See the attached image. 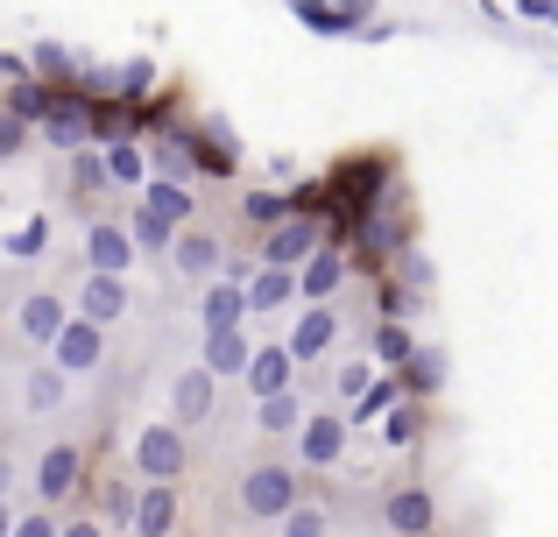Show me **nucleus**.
I'll return each instance as SVG.
<instances>
[{
	"instance_id": "f257e3e1",
	"label": "nucleus",
	"mask_w": 558,
	"mask_h": 537,
	"mask_svg": "<svg viewBox=\"0 0 558 537\" xmlns=\"http://www.w3.org/2000/svg\"><path fill=\"white\" fill-rule=\"evenodd\" d=\"M312 255H318V220H312V212H290V220H283V227L269 234V248H262V263L298 276V263H312Z\"/></svg>"
},
{
	"instance_id": "f03ea898",
	"label": "nucleus",
	"mask_w": 558,
	"mask_h": 537,
	"mask_svg": "<svg viewBox=\"0 0 558 537\" xmlns=\"http://www.w3.org/2000/svg\"><path fill=\"white\" fill-rule=\"evenodd\" d=\"M135 467L149 474V481H178L184 474V431L178 425H149L135 439Z\"/></svg>"
},
{
	"instance_id": "7ed1b4c3",
	"label": "nucleus",
	"mask_w": 558,
	"mask_h": 537,
	"mask_svg": "<svg viewBox=\"0 0 558 537\" xmlns=\"http://www.w3.org/2000/svg\"><path fill=\"white\" fill-rule=\"evenodd\" d=\"M241 502L255 516H290V510H298V481H290V467H255L241 481Z\"/></svg>"
},
{
	"instance_id": "20e7f679",
	"label": "nucleus",
	"mask_w": 558,
	"mask_h": 537,
	"mask_svg": "<svg viewBox=\"0 0 558 537\" xmlns=\"http://www.w3.org/2000/svg\"><path fill=\"white\" fill-rule=\"evenodd\" d=\"M57 375H85L99 368V354H107V340H99V326H85V318H64V332H57Z\"/></svg>"
},
{
	"instance_id": "39448f33",
	"label": "nucleus",
	"mask_w": 558,
	"mask_h": 537,
	"mask_svg": "<svg viewBox=\"0 0 558 537\" xmlns=\"http://www.w3.org/2000/svg\"><path fill=\"white\" fill-rule=\"evenodd\" d=\"M43 127H50V142H57V149H71V156H78V149H85V135H93L85 93H57V99H50V113H43Z\"/></svg>"
},
{
	"instance_id": "423d86ee",
	"label": "nucleus",
	"mask_w": 558,
	"mask_h": 537,
	"mask_svg": "<svg viewBox=\"0 0 558 537\" xmlns=\"http://www.w3.org/2000/svg\"><path fill=\"white\" fill-rule=\"evenodd\" d=\"M290 8H298V22L318 28V36H354L368 0H290Z\"/></svg>"
},
{
	"instance_id": "0eeeda50",
	"label": "nucleus",
	"mask_w": 558,
	"mask_h": 537,
	"mask_svg": "<svg viewBox=\"0 0 558 537\" xmlns=\"http://www.w3.org/2000/svg\"><path fill=\"white\" fill-rule=\"evenodd\" d=\"M78 318H85V326H99V332H107L113 318H128V283H121V276H85Z\"/></svg>"
},
{
	"instance_id": "6e6552de",
	"label": "nucleus",
	"mask_w": 558,
	"mask_h": 537,
	"mask_svg": "<svg viewBox=\"0 0 558 537\" xmlns=\"http://www.w3.org/2000/svg\"><path fill=\"white\" fill-rule=\"evenodd\" d=\"M85 263H93V276H121L128 263H135V241H128V227L99 220L93 234H85Z\"/></svg>"
},
{
	"instance_id": "1a4fd4ad",
	"label": "nucleus",
	"mask_w": 558,
	"mask_h": 537,
	"mask_svg": "<svg viewBox=\"0 0 558 537\" xmlns=\"http://www.w3.org/2000/svg\"><path fill=\"white\" fill-rule=\"evenodd\" d=\"M332 332H340V312H332V304H312V312L298 318V332H290V361H318L332 346Z\"/></svg>"
},
{
	"instance_id": "9d476101",
	"label": "nucleus",
	"mask_w": 558,
	"mask_h": 537,
	"mask_svg": "<svg viewBox=\"0 0 558 537\" xmlns=\"http://www.w3.org/2000/svg\"><path fill=\"white\" fill-rule=\"evenodd\" d=\"M170 524H178V488L156 481L135 496V537H170Z\"/></svg>"
},
{
	"instance_id": "9b49d317",
	"label": "nucleus",
	"mask_w": 558,
	"mask_h": 537,
	"mask_svg": "<svg viewBox=\"0 0 558 537\" xmlns=\"http://www.w3.org/2000/svg\"><path fill=\"white\" fill-rule=\"evenodd\" d=\"M247 361H255V346H247V332H205V375H247Z\"/></svg>"
},
{
	"instance_id": "f8f14e48",
	"label": "nucleus",
	"mask_w": 558,
	"mask_h": 537,
	"mask_svg": "<svg viewBox=\"0 0 558 537\" xmlns=\"http://www.w3.org/2000/svg\"><path fill=\"white\" fill-rule=\"evenodd\" d=\"M340 283H347V255H340V248H318L312 263L298 269V290H304L312 304H326V297H332Z\"/></svg>"
},
{
	"instance_id": "ddd939ff",
	"label": "nucleus",
	"mask_w": 558,
	"mask_h": 537,
	"mask_svg": "<svg viewBox=\"0 0 558 537\" xmlns=\"http://www.w3.org/2000/svg\"><path fill=\"white\" fill-rule=\"evenodd\" d=\"M247 389H255L262 403H269V396H290V346H262V354L247 361Z\"/></svg>"
},
{
	"instance_id": "4468645a",
	"label": "nucleus",
	"mask_w": 558,
	"mask_h": 537,
	"mask_svg": "<svg viewBox=\"0 0 558 537\" xmlns=\"http://www.w3.org/2000/svg\"><path fill=\"white\" fill-rule=\"evenodd\" d=\"M71 488H78V453H71V446H50L43 467H36V496L43 502H64Z\"/></svg>"
},
{
	"instance_id": "2eb2a0df",
	"label": "nucleus",
	"mask_w": 558,
	"mask_h": 537,
	"mask_svg": "<svg viewBox=\"0 0 558 537\" xmlns=\"http://www.w3.org/2000/svg\"><path fill=\"white\" fill-rule=\"evenodd\" d=\"M198 318H205V332H233V326H241V318H247V290L219 276V283L205 290V312H198Z\"/></svg>"
},
{
	"instance_id": "dca6fc26",
	"label": "nucleus",
	"mask_w": 558,
	"mask_h": 537,
	"mask_svg": "<svg viewBox=\"0 0 558 537\" xmlns=\"http://www.w3.org/2000/svg\"><path fill=\"white\" fill-rule=\"evenodd\" d=\"M298 446H304V460H312V467H332V460L347 453V425H340V417H312Z\"/></svg>"
},
{
	"instance_id": "f3484780",
	"label": "nucleus",
	"mask_w": 558,
	"mask_h": 537,
	"mask_svg": "<svg viewBox=\"0 0 558 537\" xmlns=\"http://www.w3.org/2000/svg\"><path fill=\"white\" fill-rule=\"evenodd\" d=\"M57 332H64V297H50V290H43V297H28L22 304V340H43V346H50Z\"/></svg>"
},
{
	"instance_id": "a211bd4d",
	"label": "nucleus",
	"mask_w": 558,
	"mask_h": 537,
	"mask_svg": "<svg viewBox=\"0 0 558 537\" xmlns=\"http://www.w3.org/2000/svg\"><path fill=\"white\" fill-rule=\"evenodd\" d=\"M170 403H178V425H198V417L213 411V375H205V368L178 375V389H170Z\"/></svg>"
},
{
	"instance_id": "6ab92c4d",
	"label": "nucleus",
	"mask_w": 558,
	"mask_h": 537,
	"mask_svg": "<svg viewBox=\"0 0 558 537\" xmlns=\"http://www.w3.org/2000/svg\"><path fill=\"white\" fill-rule=\"evenodd\" d=\"M389 524L403 537H424L432 530V496H424V488H396L389 496Z\"/></svg>"
},
{
	"instance_id": "aec40b11",
	"label": "nucleus",
	"mask_w": 558,
	"mask_h": 537,
	"mask_svg": "<svg viewBox=\"0 0 558 537\" xmlns=\"http://www.w3.org/2000/svg\"><path fill=\"white\" fill-rule=\"evenodd\" d=\"M170 255H178V276H219V241L213 234H178Z\"/></svg>"
},
{
	"instance_id": "412c9836",
	"label": "nucleus",
	"mask_w": 558,
	"mask_h": 537,
	"mask_svg": "<svg viewBox=\"0 0 558 537\" xmlns=\"http://www.w3.org/2000/svg\"><path fill=\"white\" fill-rule=\"evenodd\" d=\"M290 290H298V276H290V269H262V276H247V312H283Z\"/></svg>"
},
{
	"instance_id": "4be33fe9",
	"label": "nucleus",
	"mask_w": 558,
	"mask_h": 537,
	"mask_svg": "<svg viewBox=\"0 0 558 537\" xmlns=\"http://www.w3.org/2000/svg\"><path fill=\"white\" fill-rule=\"evenodd\" d=\"M184 149H191V163L213 170V178H233V163H241V149L227 142V127H213L205 142H191V135H184Z\"/></svg>"
},
{
	"instance_id": "5701e85b",
	"label": "nucleus",
	"mask_w": 558,
	"mask_h": 537,
	"mask_svg": "<svg viewBox=\"0 0 558 537\" xmlns=\"http://www.w3.org/2000/svg\"><path fill=\"white\" fill-rule=\"evenodd\" d=\"M64 93V85H43V78H28V85H14L8 93V121H43L50 113V99Z\"/></svg>"
},
{
	"instance_id": "b1692460",
	"label": "nucleus",
	"mask_w": 558,
	"mask_h": 537,
	"mask_svg": "<svg viewBox=\"0 0 558 537\" xmlns=\"http://www.w3.org/2000/svg\"><path fill=\"white\" fill-rule=\"evenodd\" d=\"M99 163H107L113 184H149V156H142L135 142H107V156H99Z\"/></svg>"
},
{
	"instance_id": "393cba45",
	"label": "nucleus",
	"mask_w": 558,
	"mask_h": 537,
	"mask_svg": "<svg viewBox=\"0 0 558 537\" xmlns=\"http://www.w3.org/2000/svg\"><path fill=\"white\" fill-rule=\"evenodd\" d=\"M149 170H156V184H184V170H191V149H184V135H163L149 149Z\"/></svg>"
},
{
	"instance_id": "a878e982",
	"label": "nucleus",
	"mask_w": 558,
	"mask_h": 537,
	"mask_svg": "<svg viewBox=\"0 0 558 537\" xmlns=\"http://www.w3.org/2000/svg\"><path fill=\"white\" fill-rule=\"evenodd\" d=\"M142 206H149V212H156L163 227H178L184 212H191V192H184V184H156V178H149V192H142Z\"/></svg>"
},
{
	"instance_id": "bb28decb",
	"label": "nucleus",
	"mask_w": 558,
	"mask_h": 537,
	"mask_svg": "<svg viewBox=\"0 0 558 537\" xmlns=\"http://www.w3.org/2000/svg\"><path fill=\"white\" fill-rule=\"evenodd\" d=\"M128 241H135V248H156V255H163L170 241H178V227H163L149 206H135V220H128Z\"/></svg>"
},
{
	"instance_id": "cd10ccee",
	"label": "nucleus",
	"mask_w": 558,
	"mask_h": 537,
	"mask_svg": "<svg viewBox=\"0 0 558 537\" xmlns=\"http://www.w3.org/2000/svg\"><path fill=\"white\" fill-rule=\"evenodd\" d=\"M247 220H255V227H283L290 220V212H298V198H283V192H247Z\"/></svg>"
},
{
	"instance_id": "c85d7f7f",
	"label": "nucleus",
	"mask_w": 558,
	"mask_h": 537,
	"mask_svg": "<svg viewBox=\"0 0 558 537\" xmlns=\"http://www.w3.org/2000/svg\"><path fill=\"white\" fill-rule=\"evenodd\" d=\"M43 248H50V220H22L8 234V255H14V263H36Z\"/></svg>"
},
{
	"instance_id": "c756f323",
	"label": "nucleus",
	"mask_w": 558,
	"mask_h": 537,
	"mask_svg": "<svg viewBox=\"0 0 558 537\" xmlns=\"http://www.w3.org/2000/svg\"><path fill=\"white\" fill-rule=\"evenodd\" d=\"M396 396H403V382H396V375H381V382H368V396L354 403V417H361V425H368V417H389Z\"/></svg>"
},
{
	"instance_id": "7c9ffc66",
	"label": "nucleus",
	"mask_w": 558,
	"mask_h": 537,
	"mask_svg": "<svg viewBox=\"0 0 558 537\" xmlns=\"http://www.w3.org/2000/svg\"><path fill=\"white\" fill-rule=\"evenodd\" d=\"M57 403H64V375L36 368V375H28V411H57Z\"/></svg>"
},
{
	"instance_id": "2f4dec72",
	"label": "nucleus",
	"mask_w": 558,
	"mask_h": 537,
	"mask_svg": "<svg viewBox=\"0 0 558 537\" xmlns=\"http://www.w3.org/2000/svg\"><path fill=\"white\" fill-rule=\"evenodd\" d=\"M262 431H304L298 396H269V403H262Z\"/></svg>"
},
{
	"instance_id": "473e14b6",
	"label": "nucleus",
	"mask_w": 558,
	"mask_h": 537,
	"mask_svg": "<svg viewBox=\"0 0 558 537\" xmlns=\"http://www.w3.org/2000/svg\"><path fill=\"white\" fill-rule=\"evenodd\" d=\"M396 382H403V389H417V396H424V389H438V354H410Z\"/></svg>"
},
{
	"instance_id": "72a5a7b5",
	"label": "nucleus",
	"mask_w": 558,
	"mask_h": 537,
	"mask_svg": "<svg viewBox=\"0 0 558 537\" xmlns=\"http://www.w3.org/2000/svg\"><path fill=\"white\" fill-rule=\"evenodd\" d=\"M28 64L43 71V85H50V78H71V50H64V42H36V57H28Z\"/></svg>"
},
{
	"instance_id": "f704fd0d",
	"label": "nucleus",
	"mask_w": 558,
	"mask_h": 537,
	"mask_svg": "<svg viewBox=\"0 0 558 537\" xmlns=\"http://www.w3.org/2000/svg\"><path fill=\"white\" fill-rule=\"evenodd\" d=\"M375 354H381V361H396V368H403V361L417 354V346H410V332H403V326H381V332H375Z\"/></svg>"
},
{
	"instance_id": "c9c22d12",
	"label": "nucleus",
	"mask_w": 558,
	"mask_h": 537,
	"mask_svg": "<svg viewBox=\"0 0 558 537\" xmlns=\"http://www.w3.org/2000/svg\"><path fill=\"white\" fill-rule=\"evenodd\" d=\"M381 439H389V446H410V439H417V411H410V403H396L389 425H381Z\"/></svg>"
},
{
	"instance_id": "e433bc0d",
	"label": "nucleus",
	"mask_w": 558,
	"mask_h": 537,
	"mask_svg": "<svg viewBox=\"0 0 558 537\" xmlns=\"http://www.w3.org/2000/svg\"><path fill=\"white\" fill-rule=\"evenodd\" d=\"M283 537H326V516H318V510H304V502H298V510L283 516Z\"/></svg>"
},
{
	"instance_id": "4c0bfd02",
	"label": "nucleus",
	"mask_w": 558,
	"mask_h": 537,
	"mask_svg": "<svg viewBox=\"0 0 558 537\" xmlns=\"http://www.w3.org/2000/svg\"><path fill=\"white\" fill-rule=\"evenodd\" d=\"M107 516H113L121 530H135V488H121V481H113V488H107Z\"/></svg>"
},
{
	"instance_id": "58836bf2",
	"label": "nucleus",
	"mask_w": 558,
	"mask_h": 537,
	"mask_svg": "<svg viewBox=\"0 0 558 537\" xmlns=\"http://www.w3.org/2000/svg\"><path fill=\"white\" fill-rule=\"evenodd\" d=\"M149 78H156V71H149V57H135V64L121 71V85H128L121 99H142V93H149Z\"/></svg>"
},
{
	"instance_id": "ea45409f",
	"label": "nucleus",
	"mask_w": 558,
	"mask_h": 537,
	"mask_svg": "<svg viewBox=\"0 0 558 537\" xmlns=\"http://www.w3.org/2000/svg\"><path fill=\"white\" fill-rule=\"evenodd\" d=\"M340 396H368V368H361V361H354V368H340Z\"/></svg>"
},
{
	"instance_id": "a19ab883",
	"label": "nucleus",
	"mask_w": 558,
	"mask_h": 537,
	"mask_svg": "<svg viewBox=\"0 0 558 537\" xmlns=\"http://www.w3.org/2000/svg\"><path fill=\"white\" fill-rule=\"evenodd\" d=\"M14 149H22V121H8V113H0V163H8Z\"/></svg>"
},
{
	"instance_id": "79ce46f5",
	"label": "nucleus",
	"mask_w": 558,
	"mask_h": 537,
	"mask_svg": "<svg viewBox=\"0 0 558 537\" xmlns=\"http://www.w3.org/2000/svg\"><path fill=\"white\" fill-rule=\"evenodd\" d=\"M14 537H57V524H50V516H22V524H14Z\"/></svg>"
},
{
	"instance_id": "37998d69",
	"label": "nucleus",
	"mask_w": 558,
	"mask_h": 537,
	"mask_svg": "<svg viewBox=\"0 0 558 537\" xmlns=\"http://www.w3.org/2000/svg\"><path fill=\"white\" fill-rule=\"evenodd\" d=\"M523 14L531 22H558V0H523Z\"/></svg>"
},
{
	"instance_id": "c03bdc74",
	"label": "nucleus",
	"mask_w": 558,
	"mask_h": 537,
	"mask_svg": "<svg viewBox=\"0 0 558 537\" xmlns=\"http://www.w3.org/2000/svg\"><path fill=\"white\" fill-rule=\"evenodd\" d=\"M57 537H99V530H93V524H64Z\"/></svg>"
},
{
	"instance_id": "a18cd8bd",
	"label": "nucleus",
	"mask_w": 558,
	"mask_h": 537,
	"mask_svg": "<svg viewBox=\"0 0 558 537\" xmlns=\"http://www.w3.org/2000/svg\"><path fill=\"white\" fill-rule=\"evenodd\" d=\"M0 537H14V516H8V502H0Z\"/></svg>"
},
{
	"instance_id": "49530a36",
	"label": "nucleus",
	"mask_w": 558,
	"mask_h": 537,
	"mask_svg": "<svg viewBox=\"0 0 558 537\" xmlns=\"http://www.w3.org/2000/svg\"><path fill=\"white\" fill-rule=\"evenodd\" d=\"M0 502H8V467H0Z\"/></svg>"
}]
</instances>
